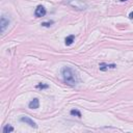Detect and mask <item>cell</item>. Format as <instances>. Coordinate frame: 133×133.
I'll return each instance as SVG.
<instances>
[{
  "label": "cell",
  "mask_w": 133,
  "mask_h": 133,
  "mask_svg": "<svg viewBox=\"0 0 133 133\" xmlns=\"http://www.w3.org/2000/svg\"><path fill=\"white\" fill-rule=\"evenodd\" d=\"M61 75H62L63 82L65 84H68L70 86H75L77 84V82H78L77 74L70 66H64L61 70Z\"/></svg>",
  "instance_id": "cell-1"
},
{
  "label": "cell",
  "mask_w": 133,
  "mask_h": 133,
  "mask_svg": "<svg viewBox=\"0 0 133 133\" xmlns=\"http://www.w3.org/2000/svg\"><path fill=\"white\" fill-rule=\"evenodd\" d=\"M63 2L76 10H84L87 8V4L84 0H63Z\"/></svg>",
  "instance_id": "cell-2"
},
{
  "label": "cell",
  "mask_w": 133,
  "mask_h": 133,
  "mask_svg": "<svg viewBox=\"0 0 133 133\" xmlns=\"http://www.w3.org/2000/svg\"><path fill=\"white\" fill-rule=\"evenodd\" d=\"M46 15V8L43 6V5H38L36 8H35V11H34V16L36 18H41V17H44Z\"/></svg>",
  "instance_id": "cell-3"
},
{
  "label": "cell",
  "mask_w": 133,
  "mask_h": 133,
  "mask_svg": "<svg viewBox=\"0 0 133 133\" xmlns=\"http://www.w3.org/2000/svg\"><path fill=\"white\" fill-rule=\"evenodd\" d=\"M9 22H10V21H9V19L5 18L4 16H2V17H1V21H0V28H1V32H2V33H4V31H5L6 27H8Z\"/></svg>",
  "instance_id": "cell-4"
},
{
  "label": "cell",
  "mask_w": 133,
  "mask_h": 133,
  "mask_svg": "<svg viewBox=\"0 0 133 133\" xmlns=\"http://www.w3.org/2000/svg\"><path fill=\"white\" fill-rule=\"evenodd\" d=\"M20 121L23 122V123H25V124H27V125H29V126L32 127V128H37L36 123L33 122L32 119H31L30 117H28V116H22V117L20 118Z\"/></svg>",
  "instance_id": "cell-5"
},
{
  "label": "cell",
  "mask_w": 133,
  "mask_h": 133,
  "mask_svg": "<svg viewBox=\"0 0 133 133\" xmlns=\"http://www.w3.org/2000/svg\"><path fill=\"white\" fill-rule=\"evenodd\" d=\"M116 66V64H114V63H111V64H108V63H105V62H101L100 64H99V68H100V70L101 71H107L108 69H114Z\"/></svg>",
  "instance_id": "cell-6"
},
{
  "label": "cell",
  "mask_w": 133,
  "mask_h": 133,
  "mask_svg": "<svg viewBox=\"0 0 133 133\" xmlns=\"http://www.w3.org/2000/svg\"><path fill=\"white\" fill-rule=\"evenodd\" d=\"M28 106H29L30 109H36V108H38V107H39V101H38V99H37V98H34L32 101L29 102Z\"/></svg>",
  "instance_id": "cell-7"
},
{
  "label": "cell",
  "mask_w": 133,
  "mask_h": 133,
  "mask_svg": "<svg viewBox=\"0 0 133 133\" xmlns=\"http://www.w3.org/2000/svg\"><path fill=\"white\" fill-rule=\"evenodd\" d=\"M74 38H75V35H74V34H71V35H69V36H66V37H65V39H64V43H65V45H66V46H70V45H72V44H73V42H74Z\"/></svg>",
  "instance_id": "cell-8"
},
{
  "label": "cell",
  "mask_w": 133,
  "mask_h": 133,
  "mask_svg": "<svg viewBox=\"0 0 133 133\" xmlns=\"http://www.w3.org/2000/svg\"><path fill=\"white\" fill-rule=\"evenodd\" d=\"M14 131V127L10 125H5L3 128V133H8V132H12Z\"/></svg>",
  "instance_id": "cell-9"
},
{
  "label": "cell",
  "mask_w": 133,
  "mask_h": 133,
  "mask_svg": "<svg viewBox=\"0 0 133 133\" xmlns=\"http://www.w3.org/2000/svg\"><path fill=\"white\" fill-rule=\"evenodd\" d=\"M70 113H71L72 115H76V116H78V117H81V112L79 111V110H77V109H72Z\"/></svg>",
  "instance_id": "cell-10"
},
{
  "label": "cell",
  "mask_w": 133,
  "mask_h": 133,
  "mask_svg": "<svg viewBox=\"0 0 133 133\" xmlns=\"http://www.w3.org/2000/svg\"><path fill=\"white\" fill-rule=\"evenodd\" d=\"M48 87H49L48 84H43V83H39V84L36 85V88H41V89H43V88H48Z\"/></svg>",
  "instance_id": "cell-11"
},
{
  "label": "cell",
  "mask_w": 133,
  "mask_h": 133,
  "mask_svg": "<svg viewBox=\"0 0 133 133\" xmlns=\"http://www.w3.org/2000/svg\"><path fill=\"white\" fill-rule=\"evenodd\" d=\"M51 24H53V21H50V22H44V23H42V26H45V27H49V26H50Z\"/></svg>",
  "instance_id": "cell-12"
},
{
  "label": "cell",
  "mask_w": 133,
  "mask_h": 133,
  "mask_svg": "<svg viewBox=\"0 0 133 133\" xmlns=\"http://www.w3.org/2000/svg\"><path fill=\"white\" fill-rule=\"evenodd\" d=\"M129 18H130V19H133V11H132V12H130V15H129Z\"/></svg>",
  "instance_id": "cell-13"
},
{
  "label": "cell",
  "mask_w": 133,
  "mask_h": 133,
  "mask_svg": "<svg viewBox=\"0 0 133 133\" xmlns=\"http://www.w3.org/2000/svg\"><path fill=\"white\" fill-rule=\"evenodd\" d=\"M119 1H122V2H125V1H128V0H119Z\"/></svg>",
  "instance_id": "cell-14"
}]
</instances>
